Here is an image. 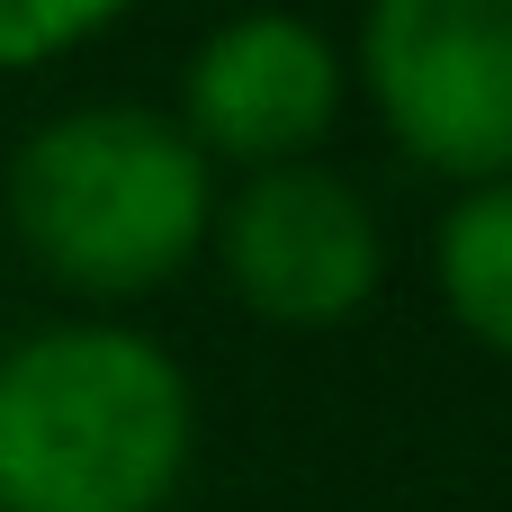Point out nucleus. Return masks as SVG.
<instances>
[{"label": "nucleus", "instance_id": "5", "mask_svg": "<svg viewBox=\"0 0 512 512\" xmlns=\"http://www.w3.org/2000/svg\"><path fill=\"white\" fill-rule=\"evenodd\" d=\"M351 99V54L297 18V9H234L225 27L198 36V54L180 63V135L207 162L252 171H288L315 162V144L333 135Z\"/></svg>", "mask_w": 512, "mask_h": 512}, {"label": "nucleus", "instance_id": "6", "mask_svg": "<svg viewBox=\"0 0 512 512\" xmlns=\"http://www.w3.org/2000/svg\"><path fill=\"white\" fill-rule=\"evenodd\" d=\"M432 288L450 306V324L512 360V180L486 189H459L441 207V234H432Z\"/></svg>", "mask_w": 512, "mask_h": 512}, {"label": "nucleus", "instance_id": "2", "mask_svg": "<svg viewBox=\"0 0 512 512\" xmlns=\"http://www.w3.org/2000/svg\"><path fill=\"white\" fill-rule=\"evenodd\" d=\"M198 459L189 369L117 315L0 351V512H171Z\"/></svg>", "mask_w": 512, "mask_h": 512}, {"label": "nucleus", "instance_id": "3", "mask_svg": "<svg viewBox=\"0 0 512 512\" xmlns=\"http://www.w3.org/2000/svg\"><path fill=\"white\" fill-rule=\"evenodd\" d=\"M351 72L405 162L512 180V0H369Z\"/></svg>", "mask_w": 512, "mask_h": 512}, {"label": "nucleus", "instance_id": "1", "mask_svg": "<svg viewBox=\"0 0 512 512\" xmlns=\"http://www.w3.org/2000/svg\"><path fill=\"white\" fill-rule=\"evenodd\" d=\"M216 162L171 108L81 99L18 135L0 171L9 243L81 306H135L171 288L216 234Z\"/></svg>", "mask_w": 512, "mask_h": 512}, {"label": "nucleus", "instance_id": "4", "mask_svg": "<svg viewBox=\"0 0 512 512\" xmlns=\"http://www.w3.org/2000/svg\"><path fill=\"white\" fill-rule=\"evenodd\" d=\"M207 243H216L234 306L279 333H333L387 279V225H378L369 189L342 180L333 162H288V171L234 180L216 198Z\"/></svg>", "mask_w": 512, "mask_h": 512}, {"label": "nucleus", "instance_id": "7", "mask_svg": "<svg viewBox=\"0 0 512 512\" xmlns=\"http://www.w3.org/2000/svg\"><path fill=\"white\" fill-rule=\"evenodd\" d=\"M135 0H0V72H45L108 36Z\"/></svg>", "mask_w": 512, "mask_h": 512}]
</instances>
